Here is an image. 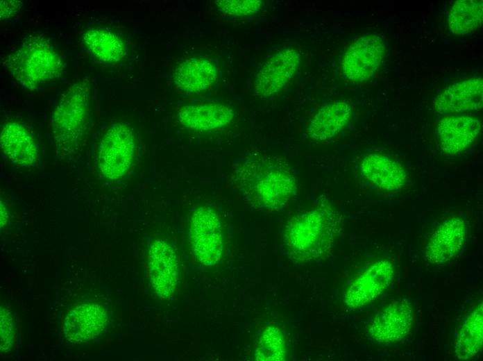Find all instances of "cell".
Instances as JSON below:
<instances>
[{
  "label": "cell",
  "mask_w": 483,
  "mask_h": 361,
  "mask_svg": "<svg viewBox=\"0 0 483 361\" xmlns=\"http://www.w3.org/2000/svg\"><path fill=\"white\" fill-rule=\"evenodd\" d=\"M483 345V305L480 303L466 318L455 342L454 349L459 360L475 356Z\"/></svg>",
  "instance_id": "cell-21"
},
{
  "label": "cell",
  "mask_w": 483,
  "mask_h": 361,
  "mask_svg": "<svg viewBox=\"0 0 483 361\" xmlns=\"http://www.w3.org/2000/svg\"><path fill=\"white\" fill-rule=\"evenodd\" d=\"M83 40L92 54L105 62H119L126 53L124 42L121 37L104 28L87 30Z\"/></svg>",
  "instance_id": "cell-22"
},
{
  "label": "cell",
  "mask_w": 483,
  "mask_h": 361,
  "mask_svg": "<svg viewBox=\"0 0 483 361\" xmlns=\"http://www.w3.org/2000/svg\"><path fill=\"white\" fill-rule=\"evenodd\" d=\"M8 215L7 212L6 210V208L2 205V203H1V226L5 224V223L7 221Z\"/></svg>",
  "instance_id": "cell-28"
},
{
  "label": "cell",
  "mask_w": 483,
  "mask_h": 361,
  "mask_svg": "<svg viewBox=\"0 0 483 361\" xmlns=\"http://www.w3.org/2000/svg\"><path fill=\"white\" fill-rule=\"evenodd\" d=\"M108 323L105 310L97 303L78 305L65 318L63 331L71 342H85L99 335Z\"/></svg>",
  "instance_id": "cell-14"
},
{
  "label": "cell",
  "mask_w": 483,
  "mask_h": 361,
  "mask_svg": "<svg viewBox=\"0 0 483 361\" xmlns=\"http://www.w3.org/2000/svg\"><path fill=\"white\" fill-rule=\"evenodd\" d=\"M234 118L228 106L212 102L192 103L183 106L178 119L185 127L196 131H210L228 125Z\"/></svg>",
  "instance_id": "cell-19"
},
{
  "label": "cell",
  "mask_w": 483,
  "mask_h": 361,
  "mask_svg": "<svg viewBox=\"0 0 483 361\" xmlns=\"http://www.w3.org/2000/svg\"><path fill=\"white\" fill-rule=\"evenodd\" d=\"M12 317L8 310L1 308L0 312V349L7 352L14 342Z\"/></svg>",
  "instance_id": "cell-26"
},
{
  "label": "cell",
  "mask_w": 483,
  "mask_h": 361,
  "mask_svg": "<svg viewBox=\"0 0 483 361\" xmlns=\"http://www.w3.org/2000/svg\"><path fill=\"white\" fill-rule=\"evenodd\" d=\"M359 170L365 179L384 191H397L407 181V172L402 165L384 154L365 156L359 163Z\"/></svg>",
  "instance_id": "cell-15"
},
{
  "label": "cell",
  "mask_w": 483,
  "mask_h": 361,
  "mask_svg": "<svg viewBox=\"0 0 483 361\" xmlns=\"http://www.w3.org/2000/svg\"><path fill=\"white\" fill-rule=\"evenodd\" d=\"M287 354L286 342L281 330L275 325L268 326L262 332L255 351L258 361H282Z\"/></svg>",
  "instance_id": "cell-24"
},
{
  "label": "cell",
  "mask_w": 483,
  "mask_h": 361,
  "mask_svg": "<svg viewBox=\"0 0 483 361\" xmlns=\"http://www.w3.org/2000/svg\"><path fill=\"white\" fill-rule=\"evenodd\" d=\"M450 30L454 35H465L479 28L483 22V2L459 0L451 6L448 16Z\"/></svg>",
  "instance_id": "cell-23"
},
{
  "label": "cell",
  "mask_w": 483,
  "mask_h": 361,
  "mask_svg": "<svg viewBox=\"0 0 483 361\" xmlns=\"http://www.w3.org/2000/svg\"><path fill=\"white\" fill-rule=\"evenodd\" d=\"M1 149L12 162L22 167H31L37 159L35 141L29 130L22 123L8 121L0 135Z\"/></svg>",
  "instance_id": "cell-16"
},
{
  "label": "cell",
  "mask_w": 483,
  "mask_h": 361,
  "mask_svg": "<svg viewBox=\"0 0 483 361\" xmlns=\"http://www.w3.org/2000/svg\"><path fill=\"white\" fill-rule=\"evenodd\" d=\"M5 64L23 87L35 90L42 83L62 76L65 64L60 54L42 36L26 37L7 56Z\"/></svg>",
  "instance_id": "cell-3"
},
{
  "label": "cell",
  "mask_w": 483,
  "mask_h": 361,
  "mask_svg": "<svg viewBox=\"0 0 483 361\" xmlns=\"http://www.w3.org/2000/svg\"><path fill=\"white\" fill-rule=\"evenodd\" d=\"M466 236V224L459 217L443 221L431 235L425 249L426 260L441 265L453 258L460 251Z\"/></svg>",
  "instance_id": "cell-13"
},
{
  "label": "cell",
  "mask_w": 483,
  "mask_h": 361,
  "mask_svg": "<svg viewBox=\"0 0 483 361\" xmlns=\"http://www.w3.org/2000/svg\"><path fill=\"white\" fill-rule=\"evenodd\" d=\"M393 276L394 268L390 261L373 262L349 285L344 297L345 305L357 309L368 304L387 289Z\"/></svg>",
  "instance_id": "cell-8"
},
{
  "label": "cell",
  "mask_w": 483,
  "mask_h": 361,
  "mask_svg": "<svg viewBox=\"0 0 483 361\" xmlns=\"http://www.w3.org/2000/svg\"><path fill=\"white\" fill-rule=\"evenodd\" d=\"M189 241L198 261L206 267L214 265L223 251V240L219 218L210 206L194 209L189 220Z\"/></svg>",
  "instance_id": "cell-5"
},
{
  "label": "cell",
  "mask_w": 483,
  "mask_h": 361,
  "mask_svg": "<svg viewBox=\"0 0 483 361\" xmlns=\"http://www.w3.org/2000/svg\"><path fill=\"white\" fill-rule=\"evenodd\" d=\"M352 115L350 106L337 101L321 107L307 123L305 135L315 142L329 140L338 135L348 125Z\"/></svg>",
  "instance_id": "cell-18"
},
{
  "label": "cell",
  "mask_w": 483,
  "mask_h": 361,
  "mask_svg": "<svg viewBox=\"0 0 483 361\" xmlns=\"http://www.w3.org/2000/svg\"><path fill=\"white\" fill-rule=\"evenodd\" d=\"M384 56L385 46L380 37L375 34L361 36L343 56V75L353 81H367L375 74Z\"/></svg>",
  "instance_id": "cell-7"
},
{
  "label": "cell",
  "mask_w": 483,
  "mask_h": 361,
  "mask_svg": "<svg viewBox=\"0 0 483 361\" xmlns=\"http://www.w3.org/2000/svg\"><path fill=\"white\" fill-rule=\"evenodd\" d=\"M149 268L157 295L163 299L171 297L179 277L178 256L173 246L163 240H154L149 250Z\"/></svg>",
  "instance_id": "cell-11"
},
{
  "label": "cell",
  "mask_w": 483,
  "mask_h": 361,
  "mask_svg": "<svg viewBox=\"0 0 483 361\" xmlns=\"http://www.w3.org/2000/svg\"><path fill=\"white\" fill-rule=\"evenodd\" d=\"M135 146V135L128 125L112 124L99 146L98 167L101 174L110 180L121 178L131 165Z\"/></svg>",
  "instance_id": "cell-6"
},
{
  "label": "cell",
  "mask_w": 483,
  "mask_h": 361,
  "mask_svg": "<svg viewBox=\"0 0 483 361\" xmlns=\"http://www.w3.org/2000/svg\"><path fill=\"white\" fill-rule=\"evenodd\" d=\"M483 106V79L471 77L455 83L441 92L434 101L435 110L443 115L479 110Z\"/></svg>",
  "instance_id": "cell-12"
},
{
  "label": "cell",
  "mask_w": 483,
  "mask_h": 361,
  "mask_svg": "<svg viewBox=\"0 0 483 361\" xmlns=\"http://www.w3.org/2000/svg\"><path fill=\"white\" fill-rule=\"evenodd\" d=\"M217 70L210 61L203 58H189L176 69L173 80L179 89L199 92L210 87L216 81Z\"/></svg>",
  "instance_id": "cell-20"
},
{
  "label": "cell",
  "mask_w": 483,
  "mask_h": 361,
  "mask_svg": "<svg viewBox=\"0 0 483 361\" xmlns=\"http://www.w3.org/2000/svg\"><path fill=\"white\" fill-rule=\"evenodd\" d=\"M342 225L339 211L321 196L310 208L287 221L282 236L284 251L296 262L316 260L331 250Z\"/></svg>",
  "instance_id": "cell-2"
},
{
  "label": "cell",
  "mask_w": 483,
  "mask_h": 361,
  "mask_svg": "<svg viewBox=\"0 0 483 361\" xmlns=\"http://www.w3.org/2000/svg\"><path fill=\"white\" fill-rule=\"evenodd\" d=\"M413 321V309L409 301L406 299L396 300L376 314L368 332L376 342H396L408 335Z\"/></svg>",
  "instance_id": "cell-9"
},
{
  "label": "cell",
  "mask_w": 483,
  "mask_h": 361,
  "mask_svg": "<svg viewBox=\"0 0 483 361\" xmlns=\"http://www.w3.org/2000/svg\"><path fill=\"white\" fill-rule=\"evenodd\" d=\"M90 82L87 78L71 85L61 96L51 119L56 146L67 153L78 149L90 119Z\"/></svg>",
  "instance_id": "cell-4"
},
{
  "label": "cell",
  "mask_w": 483,
  "mask_h": 361,
  "mask_svg": "<svg viewBox=\"0 0 483 361\" xmlns=\"http://www.w3.org/2000/svg\"><path fill=\"white\" fill-rule=\"evenodd\" d=\"M216 6L222 12L235 17H245L257 12L261 6L260 0H219Z\"/></svg>",
  "instance_id": "cell-25"
},
{
  "label": "cell",
  "mask_w": 483,
  "mask_h": 361,
  "mask_svg": "<svg viewBox=\"0 0 483 361\" xmlns=\"http://www.w3.org/2000/svg\"><path fill=\"white\" fill-rule=\"evenodd\" d=\"M22 6L19 1L2 0L0 3V19H6L13 16L17 12Z\"/></svg>",
  "instance_id": "cell-27"
},
{
  "label": "cell",
  "mask_w": 483,
  "mask_h": 361,
  "mask_svg": "<svg viewBox=\"0 0 483 361\" xmlns=\"http://www.w3.org/2000/svg\"><path fill=\"white\" fill-rule=\"evenodd\" d=\"M300 62V53L294 48H286L274 53L256 76V94L267 97L279 92L294 76Z\"/></svg>",
  "instance_id": "cell-10"
},
{
  "label": "cell",
  "mask_w": 483,
  "mask_h": 361,
  "mask_svg": "<svg viewBox=\"0 0 483 361\" xmlns=\"http://www.w3.org/2000/svg\"><path fill=\"white\" fill-rule=\"evenodd\" d=\"M481 129V123L474 117L449 115L438 124V137L443 151L456 154L474 142Z\"/></svg>",
  "instance_id": "cell-17"
},
{
  "label": "cell",
  "mask_w": 483,
  "mask_h": 361,
  "mask_svg": "<svg viewBox=\"0 0 483 361\" xmlns=\"http://www.w3.org/2000/svg\"><path fill=\"white\" fill-rule=\"evenodd\" d=\"M231 178L245 200L263 211L282 209L298 190L289 164L277 156H247L235 165Z\"/></svg>",
  "instance_id": "cell-1"
}]
</instances>
